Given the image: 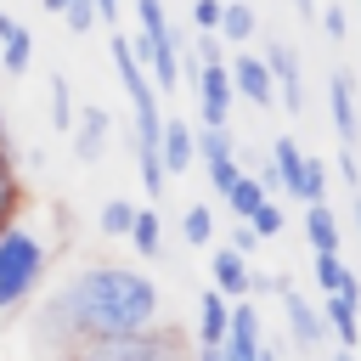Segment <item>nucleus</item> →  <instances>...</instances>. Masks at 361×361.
I'll list each match as a JSON object with an SVG mask.
<instances>
[{
	"label": "nucleus",
	"instance_id": "nucleus-29",
	"mask_svg": "<svg viewBox=\"0 0 361 361\" xmlns=\"http://www.w3.org/2000/svg\"><path fill=\"white\" fill-rule=\"evenodd\" d=\"M322 28H327V39H344V34H350V17H344V6H327V11H322Z\"/></svg>",
	"mask_w": 361,
	"mask_h": 361
},
{
	"label": "nucleus",
	"instance_id": "nucleus-11",
	"mask_svg": "<svg viewBox=\"0 0 361 361\" xmlns=\"http://www.w3.org/2000/svg\"><path fill=\"white\" fill-rule=\"evenodd\" d=\"M209 276H214V288H220L226 299H243V293H248V254H237L231 243H226V248H214Z\"/></svg>",
	"mask_w": 361,
	"mask_h": 361
},
{
	"label": "nucleus",
	"instance_id": "nucleus-15",
	"mask_svg": "<svg viewBox=\"0 0 361 361\" xmlns=\"http://www.w3.org/2000/svg\"><path fill=\"white\" fill-rule=\"evenodd\" d=\"M254 28H259L254 6H237V0H226V6H220V23H214V34H220V39L248 45V39H254Z\"/></svg>",
	"mask_w": 361,
	"mask_h": 361
},
{
	"label": "nucleus",
	"instance_id": "nucleus-22",
	"mask_svg": "<svg viewBox=\"0 0 361 361\" xmlns=\"http://www.w3.org/2000/svg\"><path fill=\"white\" fill-rule=\"evenodd\" d=\"M73 90H68V73H51V124L68 135V124H73Z\"/></svg>",
	"mask_w": 361,
	"mask_h": 361
},
{
	"label": "nucleus",
	"instance_id": "nucleus-30",
	"mask_svg": "<svg viewBox=\"0 0 361 361\" xmlns=\"http://www.w3.org/2000/svg\"><path fill=\"white\" fill-rule=\"evenodd\" d=\"M220 6H226V0H192V23H197V28H214V23H220Z\"/></svg>",
	"mask_w": 361,
	"mask_h": 361
},
{
	"label": "nucleus",
	"instance_id": "nucleus-12",
	"mask_svg": "<svg viewBox=\"0 0 361 361\" xmlns=\"http://www.w3.org/2000/svg\"><path fill=\"white\" fill-rule=\"evenodd\" d=\"M73 124H79V135H73V152H79V164H96L102 152H107V113L102 107H85V113H73Z\"/></svg>",
	"mask_w": 361,
	"mask_h": 361
},
{
	"label": "nucleus",
	"instance_id": "nucleus-34",
	"mask_svg": "<svg viewBox=\"0 0 361 361\" xmlns=\"http://www.w3.org/2000/svg\"><path fill=\"white\" fill-rule=\"evenodd\" d=\"M6 34H11V17H6V11H0V39H6Z\"/></svg>",
	"mask_w": 361,
	"mask_h": 361
},
{
	"label": "nucleus",
	"instance_id": "nucleus-8",
	"mask_svg": "<svg viewBox=\"0 0 361 361\" xmlns=\"http://www.w3.org/2000/svg\"><path fill=\"white\" fill-rule=\"evenodd\" d=\"M158 158H164V175H186V169H192V158H197L192 124H180V118H164V130H158Z\"/></svg>",
	"mask_w": 361,
	"mask_h": 361
},
{
	"label": "nucleus",
	"instance_id": "nucleus-26",
	"mask_svg": "<svg viewBox=\"0 0 361 361\" xmlns=\"http://www.w3.org/2000/svg\"><path fill=\"white\" fill-rule=\"evenodd\" d=\"M135 17H141V28H147V34H175V28H169L164 0H135Z\"/></svg>",
	"mask_w": 361,
	"mask_h": 361
},
{
	"label": "nucleus",
	"instance_id": "nucleus-1",
	"mask_svg": "<svg viewBox=\"0 0 361 361\" xmlns=\"http://www.w3.org/2000/svg\"><path fill=\"white\" fill-rule=\"evenodd\" d=\"M39 322L51 333L79 338V350H85L96 338H118V333L152 327L158 322V288L130 265H90V271H79L68 288H56L45 299Z\"/></svg>",
	"mask_w": 361,
	"mask_h": 361
},
{
	"label": "nucleus",
	"instance_id": "nucleus-9",
	"mask_svg": "<svg viewBox=\"0 0 361 361\" xmlns=\"http://www.w3.org/2000/svg\"><path fill=\"white\" fill-rule=\"evenodd\" d=\"M226 316H231V299L220 288H209L197 299V338H203L209 355H226Z\"/></svg>",
	"mask_w": 361,
	"mask_h": 361
},
{
	"label": "nucleus",
	"instance_id": "nucleus-25",
	"mask_svg": "<svg viewBox=\"0 0 361 361\" xmlns=\"http://www.w3.org/2000/svg\"><path fill=\"white\" fill-rule=\"evenodd\" d=\"M327 197V164L322 158H305V180H299V203H316Z\"/></svg>",
	"mask_w": 361,
	"mask_h": 361
},
{
	"label": "nucleus",
	"instance_id": "nucleus-28",
	"mask_svg": "<svg viewBox=\"0 0 361 361\" xmlns=\"http://www.w3.org/2000/svg\"><path fill=\"white\" fill-rule=\"evenodd\" d=\"M62 17H68L73 34H90V23H96V0H62Z\"/></svg>",
	"mask_w": 361,
	"mask_h": 361
},
{
	"label": "nucleus",
	"instance_id": "nucleus-16",
	"mask_svg": "<svg viewBox=\"0 0 361 361\" xmlns=\"http://www.w3.org/2000/svg\"><path fill=\"white\" fill-rule=\"evenodd\" d=\"M271 164H276L282 192H293V197H299V180H305V152H299L288 135H276V141H271Z\"/></svg>",
	"mask_w": 361,
	"mask_h": 361
},
{
	"label": "nucleus",
	"instance_id": "nucleus-20",
	"mask_svg": "<svg viewBox=\"0 0 361 361\" xmlns=\"http://www.w3.org/2000/svg\"><path fill=\"white\" fill-rule=\"evenodd\" d=\"M130 243H135L141 259H158V254H164V237H158V214H152V209H135V220H130Z\"/></svg>",
	"mask_w": 361,
	"mask_h": 361
},
{
	"label": "nucleus",
	"instance_id": "nucleus-35",
	"mask_svg": "<svg viewBox=\"0 0 361 361\" xmlns=\"http://www.w3.org/2000/svg\"><path fill=\"white\" fill-rule=\"evenodd\" d=\"M355 231H361V186H355Z\"/></svg>",
	"mask_w": 361,
	"mask_h": 361
},
{
	"label": "nucleus",
	"instance_id": "nucleus-4",
	"mask_svg": "<svg viewBox=\"0 0 361 361\" xmlns=\"http://www.w3.org/2000/svg\"><path fill=\"white\" fill-rule=\"evenodd\" d=\"M197 102H203V124H226L231 118V73H226V62H197Z\"/></svg>",
	"mask_w": 361,
	"mask_h": 361
},
{
	"label": "nucleus",
	"instance_id": "nucleus-6",
	"mask_svg": "<svg viewBox=\"0 0 361 361\" xmlns=\"http://www.w3.org/2000/svg\"><path fill=\"white\" fill-rule=\"evenodd\" d=\"M265 344H259V310L248 305V293L243 299H231V316H226V355H237V361H254Z\"/></svg>",
	"mask_w": 361,
	"mask_h": 361
},
{
	"label": "nucleus",
	"instance_id": "nucleus-17",
	"mask_svg": "<svg viewBox=\"0 0 361 361\" xmlns=\"http://www.w3.org/2000/svg\"><path fill=\"white\" fill-rule=\"evenodd\" d=\"M220 197H226V209H231L237 220H248V214H254V209H259L271 192H265V180H259V175H237V180H231Z\"/></svg>",
	"mask_w": 361,
	"mask_h": 361
},
{
	"label": "nucleus",
	"instance_id": "nucleus-37",
	"mask_svg": "<svg viewBox=\"0 0 361 361\" xmlns=\"http://www.w3.org/2000/svg\"><path fill=\"white\" fill-rule=\"evenodd\" d=\"M0 226H6V220H0Z\"/></svg>",
	"mask_w": 361,
	"mask_h": 361
},
{
	"label": "nucleus",
	"instance_id": "nucleus-5",
	"mask_svg": "<svg viewBox=\"0 0 361 361\" xmlns=\"http://www.w3.org/2000/svg\"><path fill=\"white\" fill-rule=\"evenodd\" d=\"M265 68H271V79H276V102H282L288 113H305V79H299V56H293L282 39H271V45H265Z\"/></svg>",
	"mask_w": 361,
	"mask_h": 361
},
{
	"label": "nucleus",
	"instance_id": "nucleus-14",
	"mask_svg": "<svg viewBox=\"0 0 361 361\" xmlns=\"http://www.w3.org/2000/svg\"><path fill=\"white\" fill-rule=\"evenodd\" d=\"M355 316H361V299H355V293H327L322 322H327V327L338 333V344H350V350H355V338H361V322H355Z\"/></svg>",
	"mask_w": 361,
	"mask_h": 361
},
{
	"label": "nucleus",
	"instance_id": "nucleus-19",
	"mask_svg": "<svg viewBox=\"0 0 361 361\" xmlns=\"http://www.w3.org/2000/svg\"><path fill=\"white\" fill-rule=\"evenodd\" d=\"M0 45H6L0 68H6V73H28V62H34V34H28L23 23H11V34H6Z\"/></svg>",
	"mask_w": 361,
	"mask_h": 361
},
{
	"label": "nucleus",
	"instance_id": "nucleus-18",
	"mask_svg": "<svg viewBox=\"0 0 361 361\" xmlns=\"http://www.w3.org/2000/svg\"><path fill=\"white\" fill-rule=\"evenodd\" d=\"M305 237H310V248H338V214L327 209V197H316L305 209Z\"/></svg>",
	"mask_w": 361,
	"mask_h": 361
},
{
	"label": "nucleus",
	"instance_id": "nucleus-32",
	"mask_svg": "<svg viewBox=\"0 0 361 361\" xmlns=\"http://www.w3.org/2000/svg\"><path fill=\"white\" fill-rule=\"evenodd\" d=\"M118 6H124V0H96V17H102V23H113V17H118Z\"/></svg>",
	"mask_w": 361,
	"mask_h": 361
},
{
	"label": "nucleus",
	"instance_id": "nucleus-24",
	"mask_svg": "<svg viewBox=\"0 0 361 361\" xmlns=\"http://www.w3.org/2000/svg\"><path fill=\"white\" fill-rule=\"evenodd\" d=\"M203 169H209V186H214V192H226V186L243 175V169H237V152H214V158H203Z\"/></svg>",
	"mask_w": 361,
	"mask_h": 361
},
{
	"label": "nucleus",
	"instance_id": "nucleus-10",
	"mask_svg": "<svg viewBox=\"0 0 361 361\" xmlns=\"http://www.w3.org/2000/svg\"><path fill=\"white\" fill-rule=\"evenodd\" d=\"M282 305H288V333H293V344H305V350L322 344V327H327V322H322V310H316L293 282H282Z\"/></svg>",
	"mask_w": 361,
	"mask_h": 361
},
{
	"label": "nucleus",
	"instance_id": "nucleus-23",
	"mask_svg": "<svg viewBox=\"0 0 361 361\" xmlns=\"http://www.w3.org/2000/svg\"><path fill=\"white\" fill-rule=\"evenodd\" d=\"M130 220H135V203H124V197L102 203V231L107 237H130Z\"/></svg>",
	"mask_w": 361,
	"mask_h": 361
},
{
	"label": "nucleus",
	"instance_id": "nucleus-21",
	"mask_svg": "<svg viewBox=\"0 0 361 361\" xmlns=\"http://www.w3.org/2000/svg\"><path fill=\"white\" fill-rule=\"evenodd\" d=\"M180 237H186L192 248H209V243H214V214H209L203 203H192V209L180 214Z\"/></svg>",
	"mask_w": 361,
	"mask_h": 361
},
{
	"label": "nucleus",
	"instance_id": "nucleus-27",
	"mask_svg": "<svg viewBox=\"0 0 361 361\" xmlns=\"http://www.w3.org/2000/svg\"><path fill=\"white\" fill-rule=\"evenodd\" d=\"M248 226H254V231H259V243H265V237H276V231H282V209H276V203L265 197V203H259V209L248 214Z\"/></svg>",
	"mask_w": 361,
	"mask_h": 361
},
{
	"label": "nucleus",
	"instance_id": "nucleus-7",
	"mask_svg": "<svg viewBox=\"0 0 361 361\" xmlns=\"http://www.w3.org/2000/svg\"><path fill=\"white\" fill-rule=\"evenodd\" d=\"M327 107H333V130H338V141L344 147H355L361 141V118H355V79L338 68L333 73V85H327Z\"/></svg>",
	"mask_w": 361,
	"mask_h": 361
},
{
	"label": "nucleus",
	"instance_id": "nucleus-33",
	"mask_svg": "<svg viewBox=\"0 0 361 361\" xmlns=\"http://www.w3.org/2000/svg\"><path fill=\"white\" fill-rule=\"evenodd\" d=\"M293 11H299L305 23H316V0H293Z\"/></svg>",
	"mask_w": 361,
	"mask_h": 361
},
{
	"label": "nucleus",
	"instance_id": "nucleus-31",
	"mask_svg": "<svg viewBox=\"0 0 361 361\" xmlns=\"http://www.w3.org/2000/svg\"><path fill=\"white\" fill-rule=\"evenodd\" d=\"M231 248H237V254H254V248H259V231H254L248 220H237V231H231Z\"/></svg>",
	"mask_w": 361,
	"mask_h": 361
},
{
	"label": "nucleus",
	"instance_id": "nucleus-3",
	"mask_svg": "<svg viewBox=\"0 0 361 361\" xmlns=\"http://www.w3.org/2000/svg\"><path fill=\"white\" fill-rule=\"evenodd\" d=\"M226 73H231V90H237V96H248L254 107H271V102H276V79H271L265 56H254V51H237Z\"/></svg>",
	"mask_w": 361,
	"mask_h": 361
},
{
	"label": "nucleus",
	"instance_id": "nucleus-2",
	"mask_svg": "<svg viewBox=\"0 0 361 361\" xmlns=\"http://www.w3.org/2000/svg\"><path fill=\"white\" fill-rule=\"evenodd\" d=\"M45 276V243L28 226H0V310H17Z\"/></svg>",
	"mask_w": 361,
	"mask_h": 361
},
{
	"label": "nucleus",
	"instance_id": "nucleus-36",
	"mask_svg": "<svg viewBox=\"0 0 361 361\" xmlns=\"http://www.w3.org/2000/svg\"><path fill=\"white\" fill-rule=\"evenodd\" d=\"M355 344H361V338H355Z\"/></svg>",
	"mask_w": 361,
	"mask_h": 361
},
{
	"label": "nucleus",
	"instance_id": "nucleus-13",
	"mask_svg": "<svg viewBox=\"0 0 361 361\" xmlns=\"http://www.w3.org/2000/svg\"><path fill=\"white\" fill-rule=\"evenodd\" d=\"M316 288L322 293H355L361 299V276L338 259V248H316Z\"/></svg>",
	"mask_w": 361,
	"mask_h": 361
}]
</instances>
